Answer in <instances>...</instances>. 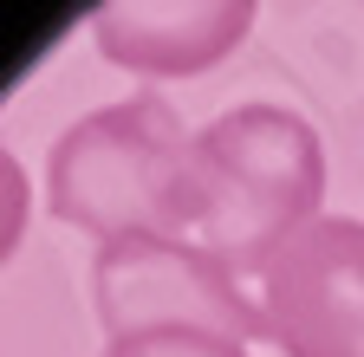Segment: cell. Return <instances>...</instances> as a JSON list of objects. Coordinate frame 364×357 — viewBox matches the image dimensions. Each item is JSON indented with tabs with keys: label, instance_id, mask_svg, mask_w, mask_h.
I'll return each mask as SVG.
<instances>
[{
	"label": "cell",
	"instance_id": "obj_4",
	"mask_svg": "<svg viewBox=\"0 0 364 357\" xmlns=\"http://www.w3.org/2000/svg\"><path fill=\"white\" fill-rule=\"evenodd\" d=\"M260 312L287 357H364V221L318 214L260 273Z\"/></svg>",
	"mask_w": 364,
	"mask_h": 357
},
{
	"label": "cell",
	"instance_id": "obj_5",
	"mask_svg": "<svg viewBox=\"0 0 364 357\" xmlns=\"http://www.w3.org/2000/svg\"><path fill=\"white\" fill-rule=\"evenodd\" d=\"M254 7L247 0H202V7H163V0H124L91 20L98 53L144 78H189L228 59L247 39Z\"/></svg>",
	"mask_w": 364,
	"mask_h": 357
},
{
	"label": "cell",
	"instance_id": "obj_1",
	"mask_svg": "<svg viewBox=\"0 0 364 357\" xmlns=\"http://www.w3.org/2000/svg\"><path fill=\"white\" fill-rule=\"evenodd\" d=\"M318 195H326V150L312 123L280 104H241L196 130L182 241L247 286L318 221Z\"/></svg>",
	"mask_w": 364,
	"mask_h": 357
},
{
	"label": "cell",
	"instance_id": "obj_2",
	"mask_svg": "<svg viewBox=\"0 0 364 357\" xmlns=\"http://www.w3.org/2000/svg\"><path fill=\"white\" fill-rule=\"evenodd\" d=\"M189 169L196 137L182 117L144 92L78 117L46 156V202L59 221L117 241H182L189 228Z\"/></svg>",
	"mask_w": 364,
	"mask_h": 357
},
{
	"label": "cell",
	"instance_id": "obj_3",
	"mask_svg": "<svg viewBox=\"0 0 364 357\" xmlns=\"http://www.w3.org/2000/svg\"><path fill=\"white\" fill-rule=\"evenodd\" d=\"M98 312L111 338L144 325H208L228 338H267V312L247 286L189 241H117L98 247Z\"/></svg>",
	"mask_w": 364,
	"mask_h": 357
},
{
	"label": "cell",
	"instance_id": "obj_6",
	"mask_svg": "<svg viewBox=\"0 0 364 357\" xmlns=\"http://www.w3.org/2000/svg\"><path fill=\"white\" fill-rule=\"evenodd\" d=\"M105 357H247V344L208 325H144V331L111 338Z\"/></svg>",
	"mask_w": 364,
	"mask_h": 357
}]
</instances>
